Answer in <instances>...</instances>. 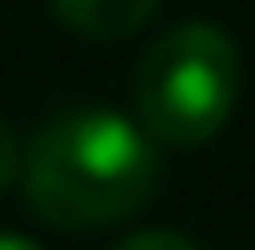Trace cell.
Segmentation results:
<instances>
[{
    "label": "cell",
    "mask_w": 255,
    "mask_h": 250,
    "mask_svg": "<svg viewBox=\"0 0 255 250\" xmlns=\"http://www.w3.org/2000/svg\"><path fill=\"white\" fill-rule=\"evenodd\" d=\"M136 120L157 147H201L212 142L239 98V49L212 22H179L141 54L136 82Z\"/></svg>",
    "instance_id": "cell-2"
},
{
    "label": "cell",
    "mask_w": 255,
    "mask_h": 250,
    "mask_svg": "<svg viewBox=\"0 0 255 250\" xmlns=\"http://www.w3.org/2000/svg\"><path fill=\"white\" fill-rule=\"evenodd\" d=\"M16 174H22V142H16V131L0 120V191H5Z\"/></svg>",
    "instance_id": "cell-5"
},
{
    "label": "cell",
    "mask_w": 255,
    "mask_h": 250,
    "mask_svg": "<svg viewBox=\"0 0 255 250\" xmlns=\"http://www.w3.org/2000/svg\"><path fill=\"white\" fill-rule=\"evenodd\" d=\"M0 250H44V245H33L27 234H0Z\"/></svg>",
    "instance_id": "cell-6"
},
{
    "label": "cell",
    "mask_w": 255,
    "mask_h": 250,
    "mask_svg": "<svg viewBox=\"0 0 255 250\" xmlns=\"http://www.w3.org/2000/svg\"><path fill=\"white\" fill-rule=\"evenodd\" d=\"M49 11L82 38H130L152 22L157 0H49Z\"/></svg>",
    "instance_id": "cell-3"
},
{
    "label": "cell",
    "mask_w": 255,
    "mask_h": 250,
    "mask_svg": "<svg viewBox=\"0 0 255 250\" xmlns=\"http://www.w3.org/2000/svg\"><path fill=\"white\" fill-rule=\"evenodd\" d=\"M114 250H196V240H185L174 229H141V234H130L125 245H114Z\"/></svg>",
    "instance_id": "cell-4"
},
{
    "label": "cell",
    "mask_w": 255,
    "mask_h": 250,
    "mask_svg": "<svg viewBox=\"0 0 255 250\" xmlns=\"http://www.w3.org/2000/svg\"><path fill=\"white\" fill-rule=\"evenodd\" d=\"M157 191V142L103 103L49 114L22 147V196L49 229H109Z\"/></svg>",
    "instance_id": "cell-1"
}]
</instances>
